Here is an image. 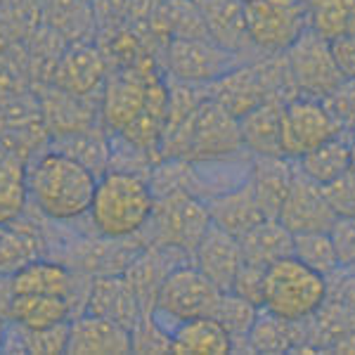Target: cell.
Listing matches in <instances>:
<instances>
[{"instance_id": "cell-27", "label": "cell", "mask_w": 355, "mask_h": 355, "mask_svg": "<svg viewBox=\"0 0 355 355\" xmlns=\"http://www.w3.org/2000/svg\"><path fill=\"white\" fill-rule=\"evenodd\" d=\"M105 76V62L93 48H73L55 71V88L71 95L88 97Z\"/></svg>"}, {"instance_id": "cell-43", "label": "cell", "mask_w": 355, "mask_h": 355, "mask_svg": "<svg viewBox=\"0 0 355 355\" xmlns=\"http://www.w3.org/2000/svg\"><path fill=\"white\" fill-rule=\"evenodd\" d=\"M353 154H355V128H353Z\"/></svg>"}, {"instance_id": "cell-20", "label": "cell", "mask_w": 355, "mask_h": 355, "mask_svg": "<svg viewBox=\"0 0 355 355\" xmlns=\"http://www.w3.org/2000/svg\"><path fill=\"white\" fill-rule=\"evenodd\" d=\"M242 249V263L256 268H268L275 261L291 256L294 251V234L282 225L277 218H263L249 232L239 237Z\"/></svg>"}, {"instance_id": "cell-36", "label": "cell", "mask_w": 355, "mask_h": 355, "mask_svg": "<svg viewBox=\"0 0 355 355\" xmlns=\"http://www.w3.org/2000/svg\"><path fill=\"white\" fill-rule=\"evenodd\" d=\"M19 346L17 351L24 353H67L69 341V322L55 324L45 329H24L19 327Z\"/></svg>"}, {"instance_id": "cell-26", "label": "cell", "mask_w": 355, "mask_h": 355, "mask_svg": "<svg viewBox=\"0 0 355 355\" xmlns=\"http://www.w3.org/2000/svg\"><path fill=\"white\" fill-rule=\"evenodd\" d=\"M28 202V164L0 145V223L19 220Z\"/></svg>"}, {"instance_id": "cell-33", "label": "cell", "mask_w": 355, "mask_h": 355, "mask_svg": "<svg viewBox=\"0 0 355 355\" xmlns=\"http://www.w3.org/2000/svg\"><path fill=\"white\" fill-rule=\"evenodd\" d=\"M291 254H294L301 263H306L308 268H313V270H318L320 275H324V277L334 275L341 268L329 232L294 234V251H291Z\"/></svg>"}, {"instance_id": "cell-29", "label": "cell", "mask_w": 355, "mask_h": 355, "mask_svg": "<svg viewBox=\"0 0 355 355\" xmlns=\"http://www.w3.org/2000/svg\"><path fill=\"white\" fill-rule=\"evenodd\" d=\"M173 270V268H171ZM166 268V259H164V249L154 246V249L140 254L133 263L128 266V270L123 272V277L128 279V284L133 287L137 301H140L142 313H152L154 303H157V294L162 289L166 275L171 272Z\"/></svg>"}, {"instance_id": "cell-9", "label": "cell", "mask_w": 355, "mask_h": 355, "mask_svg": "<svg viewBox=\"0 0 355 355\" xmlns=\"http://www.w3.org/2000/svg\"><path fill=\"white\" fill-rule=\"evenodd\" d=\"M287 73L299 95L322 100L343 81V73L336 67L329 41L306 28L287 50Z\"/></svg>"}, {"instance_id": "cell-14", "label": "cell", "mask_w": 355, "mask_h": 355, "mask_svg": "<svg viewBox=\"0 0 355 355\" xmlns=\"http://www.w3.org/2000/svg\"><path fill=\"white\" fill-rule=\"evenodd\" d=\"M130 329L100 315L85 313L69 322L67 353L73 355H121L130 353Z\"/></svg>"}, {"instance_id": "cell-11", "label": "cell", "mask_w": 355, "mask_h": 355, "mask_svg": "<svg viewBox=\"0 0 355 355\" xmlns=\"http://www.w3.org/2000/svg\"><path fill=\"white\" fill-rule=\"evenodd\" d=\"M166 69L180 83L211 85L234 69V53L206 36L171 38L166 48Z\"/></svg>"}, {"instance_id": "cell-23", "label": "cell", "mask_w": 355, "mask_h": 355, "mask_svg": "<svg viewBox=\"0 0 355 355\" xmlns=\"http://www.w3.org/2000/svg\"><path fill=\"white\" fill-rule=\"evenodd\" d=\"M8 315L17 327L45 329L69 322L71 318V299L50 294H12Z\"/></svg>"}, {"instance_id": "cell-8", "label": "cell", "mask_w": 355, "mask_h": 355, "mask_svg": "<svg viewBox=\"0 0 355 355\" xmlns=\"http://www.w3.org/2000/svg\"><path fill=\"white\" fill-rule=\"evenodd\" d=\"M244 24L254 48L284 53L308 28L301 0H242Z\"/></svg>"}, {"instance_id": "cell-28", "label": "cell", "mask_w": 355, "mask_h": 355, "mask_svg": "<svg viewBox=\"0 0 355 355\" xmlns=\"http://www.w3.org/2000/svg\"><path fill=\"white\" fill-rule=\"evenodd\" d=\"M301 343V322L277 318L268 311H259V318L246 336V346L254 353H294Z\"/></svg>"}, {"instance_id": "cell-37", "label": "cell", "mask_w": 355, "mask_h": 355, "mask_svg": "<svg viewBox=\"0 0 355 355\" xmlns=\"http://www.w3.org/2000/svg\"><path fill=\"white\" fill-rule=\"evenodd\" d=\"M322 105L341 130H353L355 128V78H343L327 97H322Z\"/></svg>"}, {"instance_id": "cell-35", "label": "cell", "mask_w": 355, "mask_h": 355, "mask_svg": "<svg viewBox=\"0 0 355 355\" xmlns=\"http://www.w3.org/2000/svg\"><path fill=\"white\" fill-rule=\"evenodd\" d=\"M38 237L17 230L12 223H0V272L17 270L26 261L36 259Z\"/></svg>"}, {"instance_id": "cell-44", "label": "cell", "mask_w": 355, "mask_h": 355, "mask_svg": "<svg viewBox=\"0 0 355 355\" xmlns=\"http://www.w3.org/2000/svg\"><path fill=\"white\" fill-rule=\"evenodd\" d=\"M351 166H353V168H355V154H353V164H351Z\"/></svg>"}, {"instance_id": "cell-32", "label": "cell", "mask_w": 355, "mask_h": 355, "mask_svg": "<svg viewBox=\"0 0 355 355\" xmlns=\"http://www.w3.org/2000/svg\"><path fill=\"white\" fill-rule=\"evenodd\" d=\"M81 100L83 97L55 88V95L43 102V121L48 123L50 130H55L57 137L93 125L90 123V112L85 107H78Z\"/></svg>"}, {"instance_id": "cell-16", "label": "cell", "mask_w": 355, "mask_h": 355, "mask_svg": "<svg viewBox=\"0 0 355 355\" xmlns=\"http://www.w3.org/2000/svg\"><path fill=\"white\" fill-rule=\"evenodd\" d=\"M206 209H209L211 223L216 227L230 232L237 239L266 218L259 206V199H256L251 180H244L242 185L232 187V190L214 194L209 199V204H206Z\"/></svg>"}, {"instance_id": "cell-12", "label": "cell", "mask_w": 355, "mask_h": 355, "mask_svg": "<svg viewBox=\"0 0 355 355\" xmlns=\"http://www.w3.org/2000/svg\"><path fill=\"white\" fill-rule=\"evenodd\" d=\"M277 220L282 223L291 234L329 232L336 216H334V211L329 209L327 199H324L322 185L311 180V178L296 166L294 180H291L289 194L277 214Z\"/></svg>"}, {"instance_id": "cell-6", "label": "cell", "mask_w": 355, "mask_h": 355, "mask_svg": "<svg viewBox=\"0 0 355 355\" xmlns=\"http://www.w3.org/2000/svg\"><path fill=\"white\" fill-rule=\"evenodd\" d=\"M164 88V81L154 67H150V62H135L133 67L110 76L100 102V119L105 130L121 135L142 116V112Z\"/></svg>"}, {"instance_id": "cell-17", "label": "cell", "mask_w": 355, "mask_h": 355, "mask_svg": "<svg viewBox=\"0 0 355 355\" xmlns=\"http://www.w3.org/2000/svg\"><path fill=\"white\" fill-rule=\"evenodd\" d=\"M214 102H218L225 112H230L234 119H242L246 112L259 107L268 97V83L256 71V67H234L225 76L211 83V90L206 93Z\"/></svg>"}, {"instance_id": "cell-22", "label": "cell", "mask_w": 355, "mask_h": 355, "mask_svg": "<svg viewBox=\"0 0 355 355\" xmlns=\"http://www.w3.org/2000/svg\"><path fill=\"white\" fill-rule=\"evenodd\" d=\"M353 164V130H339L334 137L324 140L322 145L313 147L301 159H296V166L318 185H327L334 178L346 173Z\"/></svg>"}, {"instance_id": "cell-24", "label": "cell", "mask_w": 355, "mask_h": 355, "mask_svg": "<svg viewBox=\"0 0 355 355\" xmlns=\"http://www.w3.org/2000/svg\"><path fill=\"white\" fill-rule=\"evenodd\" d=\"M279 116H282V102L268 97L259 107L246 112L239 121L242 145L249 147L256 157H275L279 154Z\"/></svg>"}, {"instance_id": "cell-1", "label": "cell", "mask_w": 355, "mask_h": 355, "mask_svg": "<svg viewBox=\"0 0 355 355\" xmlns=\"http://www.w3.org/2000/svg\"><path fill=\"white\" fill-rule=\"evenodd\" d=\"M97 175L62 152H45L28 164V199L50 220H76L88 214Z\"/></svg>"}, {"instance_id": "cell-18", "label": "cell", "mask_w": 355, "mask_h": 355, "mask_svg": "<svg viewBox=\"0 0 355 355\" xmlns=\"http://www.w3.org/2000/svg\"><path fill=\"white\" fill-rule=\"evenodd\" d=\"M296 164L282 154L275 157H259L251 168V185H254L256 199L266 218H277L284 199L289 194L291 180H294Z\"/></svg>"}, {"instance_id": "cell-7", "label": "cell", "mask_w": 355, "mask_h": 355, "mask_svg": "<svg viewBox=\"0 0 355 355\" xmlns=\"http://www.w3.org/2000/svg\"><path fill=\"white\" fill-rule=\"evenodd\" d=\"M220 294L223 291L209 277H204L197 268L190 266L173 268V270L166 275L152 313L164 327L166 322H171L168 324L171 331L178 322L214 315L216 306L220 301Z\"/></svg>"}, {"instance_id": "cell-10", "label": "cell", "mask_w": 355, "mask_h": 355, "mask_svg": "<svg viewBox=\"0 0 355 355\" xmlns=\"http://www.w3.org/2000/svg\"><path fill=\"white\" fill-rule=\"evenodd\" d=\"M339 130L341 128L324 110L322 100L306 95L291 97L282 105L279 116V154L296 162Z\"/></svg>"}, {"instance_id": "cell-21", "label": "cell", "mask_w": 355, "mask_h": 355, "mask_svg": "<svg viewBox=\"0 0 355 355\" xmlns=\"http://www.w3.org/2000/svg\"><path fill=\"white\" fill-rule=\"evenodd\" d=\"M171 353L223 355L232 353V336L214 315L178 322L171 329Z\"/></svg>"}, {"instance_id": "cell-25", "label": "cell", "mask_w": 355, "mask_h": 355, "mask_svg": "<svg viewBox=\"0 0 355 355\" xmlns=\"http://www.w3.org/2000/svg\"><path fill=\"white\" fill-rule=\"evenodd\" d=\"M10 284L12 294H50L71 299L73 275L60 263L33 259L10 275Z\"/></svg>"}, {"instance_id": "cell-40", "label": "cell", "mask_w": 355, "mask_h": 355, "mask_svg": "<svg viewBox=\"0 0 355 355\" xmlns=\"http://www.w3.org/2000/svg\"><path fill=\"white\" fill-rule=\"evenodd\" d=\"M331 244L339 256V266H355V220L353 218H336L329 227Z\"/></svg>"}, {"instance_id": "cell-34", "label": "cell", "mask_w": 355, "mask_h": 355, "mask_svg": "<svg viewBox=\"0 0 355 355\" xmlns=\"http://www.w3.org/2000/svg\"><path fill=\"white\" fill-rule=\"evenodd\" d=\"M259 306L249 303L242 296H237L234 291H223L220 301L216 306L214 318L218 320L223 327L227 329V334L232 336V351H234V343L237 341H246L249 336L251 327H254L256 318H259Z\"/></svg>"}, {"instance_id": "cell-38", "label": "cell", "mask_w": 355, "mask_h": 355, "mask_svg": "<svg viewBox=\"0 0 355 355\" xmlns=\"http://www.w3.org/2000/svg\"><path fill=\"white\" fill-rule=\"evenodd\" d=\"M324 199L336 218H353L355 220V168L346 171L339 178H334L327 185H322Z\"/></svg>"}, {"instance_id": "cell-30", "label": "cell", "mask_w": 355, "mask_h": 355, "mask_svg": "<svg viewBox=\"0 0 355 355\" xmlns=\"http://www.w3.org/2000/svg\"><path fill=\"white\" fill-rule=\"evenodd\" d=\"M306 19L308 28L331 43L355 33V0H308Z\"/></svg>"}, {"instance_id": "cell-13", "label": "cell", "mask_w": 355, "mask_h": 355, "mask_svg": "<svg viewBox=\"0 0 355 355\" xmlns=\"http://www.w3.org/2000/svg\"><path fill=\"white\" fill-rule=\"evenodd\" d=\"M194 268L204 277H209L220 291H230L234 277L242 268L239 239L211 223L202 242L194 249Z\"/></svg>"}, {"instance_id": "cell-2", "label": "cell", "mask_w": 355, "mask_h": 355, "mask_svg": "<svg viewBox=\"0 0 355 355\" xmlns=\"http://www.w3.org/2000/svg\"><path fill=\"white\" fill-rule=\"evenodd\" d=\"M154 209L150 180L128 171L110 168L95 182L88 216L107 239H125L147 225Z\"/></svg>"}, {"instance_id": "cell-41", "label": "cell", "mask_w": 355, "mask_h": 355, "mask_svg": "<svg viewBox=\"0 0 355 355\" xmlns=\"http://www.w3.org/2000/svg\"><path fill=\"white\" fill-rule=\"evenodd\" d=\"M331 55L336 60V67L343 73V78H355V33L341 36L331 41Z\"/></svg>"}, {"instance_id": "cell-3", "label": "cell", "mask_w": 355, "mask_h": 355, "mask_svg": "<svg viewBox=\"0 0 355 355\" xmlns=\"http://www.w3.org/2000/svg\"><path fill=\"white\" fill-rule=\"evenodd\" d=\"M239 147H242L239 121L209 95L178 128L164 133L159 142L164 159H182L190 164H206L230 157Z\"/></svg>"}, {"instance_id": "cell-5", "label": "cell", "mask_w": 355, "mask_h": 355, "mask_svg": "<svg viewBox=\"0 0 355 355\" xmlns=\"http://www.w3.org/2000/svg\"><path fill=\"white\" fill-rule=\"evenodd\" d=\"M147 225L152 227L154 246L194 254L197 244L211 227V216L206 204L194 197V192L175 190L154 197V209Z\"/></svg>"}, {"instance_id": "cell-39", "label": "cell", "mask_w": 355, "mask_h": 355, "mask_svg": "<svg viewBox=\"0 0 355 355\" xmlns=\"http://www.w3.org/2000/svg\"><path fill=\"white\" fill-rule=\"evenodd\" d=\"M263 275H266V268H256L249 266V263H242L237 277H234L230 291H234L237 296H242L249 303L261 308L263 303Z\"/></svg>"}, {"instance_id": "cell-31", "label": "cell", "mask_w": 355, "mask_h": 355, "mask_svg": "<svg viewBox=\"0 0 355 355\" xmlns=\"http://www.w3.org/2000/svg\"><path fill=\"white\" fill-rule=\"evenodd\" d=\"M60 147L57 152L67 154V157L81 162L85 168H90L93 173L100 178L107 171V166L112 162V152H110V142L107 137L95 130L93 125L85 130H76V133L60 135L57 137Z\"/></svg>"}, {"instance_id": "cell-19", "label": "cell", "mask_w": 355, "mask_h": 355, "mask_svg": "<svg viewBox=\"0 0 355 355\" xmlns=\"http://www.w3.org/2000/svg\"><path fill=\"white\" fill-rule=\"evenodd\" d=\"M206 36L230 53H242L251 45L244 24L242 0H199Z\"/></svg>"}, {"instance_id": "cell-4", "label": "cell", "mask_w": 355, "mask_h": 355, "mask_svg": "<svg viewBox=\"0 0 355 355\" xmlns=\"http://www.w3.org/2000/svg\"><path fill=\"white\" fill-rule=\"evenodd\" d=\"M327 277L291 254L266 268L261 311L291 320V322H303L318 315L320 308L327 303Z\"/></svg>"}, {"instance_id": "cell-15", "label": "cell", "mask_w": 355, "mask_h": 355, "mask_svg": "<svg viewBox=\"0 0 355 355\" xmlns=\"http://www.w3.org/2000/svg\"><path fill=\"white\" fill-rule=\"evenodd\" d=\"M85 313L100 315L125 329H133L142 315V308L123 275H102L90 284Z\"/></svg>"}, {"instance_id": "cell-42", "label": "cell", "mask_w": 355, "mask_h": 355, "mask_svg": "<svg viewBox=\"0 0 355 355\" xmlns=\"http://www.w3.org/2000/svg\"><path fill=\"white\" fill-rule=\"evenodd\" d=\"M336 353H355V329H348L341 339H336L331 343Z\"/></svg>"}]
</instances>
